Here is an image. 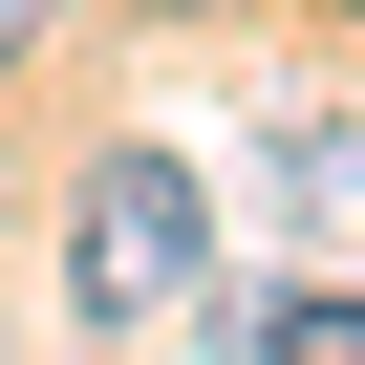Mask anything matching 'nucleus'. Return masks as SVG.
<instances>
[{
  "label": "nucleus",
  "mask_w": 365,
  "mask_h": 365,
  "mask_svg": "<svg viewBox=\"0 0 365 365\" xmlns=\"http://www.w3.org/2000/svg\"><path fill=\"white\" fill-rule=\"evenodd\" d=\"M22 43H43V0H0V65H22Z\"/></svg>",
  "instance_id": "nucleus-3"
},
{
  "label": "nucleus",
  "mask_w": 365,
  "mask_h": 365,
  "mask_svg": "<svg viewBox=\"0 0 365 365\" xmlns=\"http://www.w3.org/2000/svg\"><path fill=\"white\" fill-rule=\"evenodd\" d=\"M65 279H86V322L129 344V322H194V279H215V237H194V172L172 150H108L86 172V237H65Z\"/></svg>",
  "instance_id": "nucleus-1"
},
{
  "label": "nucleus",
  "mask_w": 365,
  "mask_h": 365,
  "mask_svg": "<svg viewBox=\"0 0 365 365\" xmlns=\"http://www.w3.org/2000/svg\"><path fill=\"white\" fill-rule=\"evenodd\" d=\"M258 365H365V301H344V279H279V301H258Z\"/></svg>",
  "instance_id": "nucleus-2"
}]
</instances>
